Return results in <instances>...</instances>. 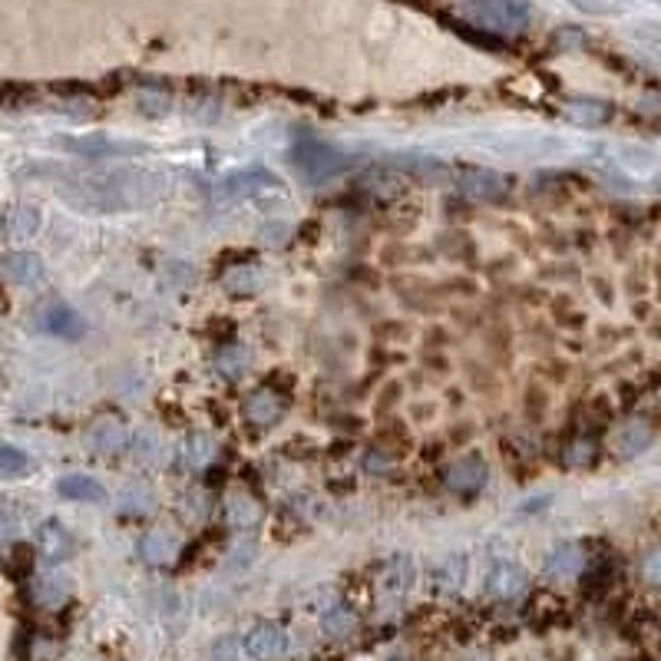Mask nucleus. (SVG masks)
<instances>
[{
  "label": "nucleus",
  "instance_id": "9",
  "mask_svg": "<svg viewBox=\"0 0 661 661\" xmlns=\"http://www.w3.org/2000/svg\"><path fill=\"white\" fill-rule=\"evenodd\" d=\"M523 569L509 566V562H499L496 569H493V575H489V592L499 595V599H513V595H519V589H523Z\"/></svg>",
  "mask_w": 661,
  "mask_h": 661
},
{
  "label": "nucleus",
  "instance_id": "3",
  "mask_svg": "<svg viewBox=\"0 0 661 661\" xmlns=\"http://www.w3.org/2000/svg\"><path fill=\"white\" fill-rule=\"evenodd\" d=\"M288 648V635L281 632L279 625H259L255 632L245 638V652L251 658H279Z\"/></svg>",
  "mask_w": 661,
  "mask_h": 661
},
{
  "label": "nucleus",
  "instance_id": "10",
  "mask_svg": "<svg viewBox=\"0 0 661 661\" xmlns=\"http://www.w3.org/2000/svg\"><path fill=\"white\" fill-rule=\"evenodd\" d=\"M4 271H7L10 279L24 281V285H33V281L43 275V265H40L33 255H14V259L4 261Z\"/></svg>",
  "mask_w": 661,
  "mask_h": 661
},
{
  "label": "nucleus",
  "instance_id": "5",
  "mask_svg": "<svg viewBox=\"0 0 661 661\" xmlns=\"http://www.w3.org/2000/svg\"><path fill=\"white\" fill-rule=\"evenodd\" d=\"M460 189L467 199H477V202H493L499 199L503 192H506V183H503V175L496 173H486V169H473L460 179Z\"/></svg>",
  "mask_w": 661,
  "mask_h": 661
},
{
  "label": "nucleus",
  "instance_id": "4",
  "mask_svg": "<svg viewBox=\"0 0 661 661\" xmlns=\"http://www.w3.org/2000/svg\"><path fill=\"white\" fill-rule=\"evenodd\" d=\"M483 483H486V463L479 457H467V460L453 463L450 473H447V486L453 493H477Z\"/></svg>",
  "mask_w": 661,
  "mask_h": 661
},
{
  "label": "nucleus",
  "instance_id": "8",
  "mask_svg": "<svg viewBox=\"0 0 661 661\" xmlns=\"http://www.w3.org/2000/svg\"><path fill=\"white\" fill-rule=\"evenodd\" d=\"M265 185H275V179H271L265 169H259V173H239V175H229L225 183H222V195H229V199H239V195H255L259 189H265Z\"/></svg>",
  "mask_w": 661,
  "mask_h": 661
},
{
  "label": "nucleus",
  "instance_id": "1",
  "mask_svg": "<svg viewBox=\"0 0 661 661\" xmlns=\"http://www.w3.org/2000/svg\"><path fill=\"white\" fill-rule=\"evenodd\" d=\"M463 17L489 33H523L529 27V4L523 0H467Z\"/></svg>",
  "mask_w": 661,
  "mask_h": 661
},
{
  "label": "nucleus",
  "instance_id": "12",
  "mask_svg": "<svg viewBox=\"0 0 661 661\" xmlns=\"http://www.w3.org/2000/svg\"><path fill=\"white\" fill-rule=\"evenodd\" d=\"M579 562H582V556H579V549L575 546H559L556 552L549 556V569L556 575L572 572V569H579Z\"/></svg>",
  "mask_w": 661,
  "mask_h": 661
},
{
  "label": "nucleus",
  "instance_id": "6",
  "mask_svg": "<svg viewBox=\"0 0 661 661\" xmlns=\"http://www.w3.org/2000/svg\"><path fill=\"white\" fill-rule=\"evenodd\" d=\"M43 327H47L50 335H57V337H80L83 331H87L83 317H80L77 311H73V307H67V305L47 307V315H43Z\"/></svg>",
  "mask_w": 661,
  "mask_h": 661
},
{
  "label": "nucleus",
  "instance_id": "14",
  "mask_svg": "<svg viewBox=\"0 0 661 661\" xmlns=\"http://www.w3.org/2000/svg\"><path fill=\"white\" fill-rule=\"evenodd\" d=\"M569 113H572L579 123L595 126V123H602L605 116H609V106H605V103H572V106H569Z\"/></svg>",
  "mask_w": 661,
  "mask_h": 661
},
{
  "label": "nucleus",
  "instance_id": "11",
  "mask_svg": "<svg viewBox=\"0 0 661 661\" xmlns=\"http://www.w3.org/2000/svg\"><path fill=\"white\" fill-rule=\"evenodd\" d=\"M27 467L30 460L24 450H17V447H0V479L20 477V473H27Z\"/></svg>",
  "mask_w": 661,
  "mask_h": 661
},
{
  "label": "nucleus",
  "instance_id": "2",
  "mask_svg": "<svg viewBox=\"0 0 661 661\" xmlns=\"http://www.w3.org/2000/svg\"><path fill=\"white\" fill-rule=\"evenodd\" d=\"M295 165L305 179H311V183H325V179H331V175L345 173L347 165H351V159H347L341 149H335V146L301 143L295 149Z\"/></svg>",
  "mask_w": 661,
  "mask_h": 661
},
{
  "label": "nucleus",
  "instance_id": "16",
  "mask_svg": "<svg viewBox=\"0 0 661 661\" xmlns=\"http://www.w3.org/2000/svg\"><path fill=\"white\" fill-rule=\"evenodd\" d=\"M609 579H612V572H609V566H595V569H589V572H585V579H582V589H585V592H595V589H599V592H602L605 585H609Z\"/></svg>",
  "mask_w": 661,
  "mask_h": 661
},
{
  "label": "nucleus",
  "instance_id": "13",
  "mask_svg": "<svg viewBox=\"0 0 661 661\" xmlns=\"http://www.w3.org/2000/svg\"><path fill=\"white\" fill-rule=\"evenodd\" d=\"M249 411H251V420L271 423L281 413V403L275 401V397H269V393H259V397H255V401L249 403Z\"/></svg>",
  "mask_w": 661,
  "mask_h": 661
},
{
  "label": "nucleus",
  "instance_id": "7",
  "mask_svg": "<svg viewBox=\"0 0 661 661\" xmlns=\"http://www.w3.org/2000/svg\"><path fill=\"white\" fill-rule=\"evenodd\" d=\"M57 493L63 499H80V503H103V499H106V489L99 486L96 479L80 477V473L60 479V483H57Z\"/></svg>",
  "mask_w": 661,
  "mask_h": 661
},
{
  "label": "nucleus",
  "instance_id": "15",
  "mask_svg": "<svg viewBox=\"0 0 661 661\" xmlns=\"http://www.w3.org/2000/svg\"><path fill=\"white\" fill-rule=\"evenodd\" d=\"M143 552L149 562H163V559L173 556V546H169V536L163 533H156V536H146L143 539Z\"/></svg>",
  "mask_w": 661,
  "mask_h": 661
}]
</instances>
